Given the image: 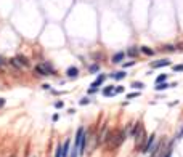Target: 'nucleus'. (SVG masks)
<instances>
[{"mask_svg": "<svg viewBox=\"0 0 183 157\" xmlns=\"http://www.w3.org/2000/svg\"><path fill=\"white\" fill-rule=\"evenodd\" d=\"M34 72L39 74V75H52L55 71H53L50 63H39V64H36V67H34Z\"/></svg>", "mask_w": 183, "mask_h": 157, "instance_id": "f257e3e1", "label": "nucleus"}, {"mask_svg": "<svg viewBox=\"0 0 183 157\" xmlns=\"http://www.w3.org/2000/svg\"><path fill=\"white\" fill-rule=\"evenodd\" d=\"M125 140H127V132H125V130H121V132H117L113 138H111L109 146H111V148H119V146H121Z\"/></svg>", "mask_w": 183, "mask_h": 157, "instance_id": "f03ea898", "label": "nucleus"}, {"mask_svg": "<svg viewBox=\"0 0 183 157\" xmlns=\"http://www.w3.org/2000/svg\"><path fill=\"white\" fill-rule=\"evenodd\" d=\"M85 128L84 127H79L77 132H76V140H74V146H72V152H77L79 154V148H80V140H82V135H84Z\"/></svg>", "mask_w": 183, "mask_h": 157, "instance_id": "7ed1b4c3", "label": "nucleus"}, {"mask_svg": "<svg viewBox=\"0 0 183 157\" xmlns=\"http://www.w3.org/2000/svg\"><path fill=\"white\" fill-rule=\"evenodd\" d=\"M154 141H156V135H149V138L146 140V143L141 146V149H140V152H149V151H153L154 149Z\"/></svg>", "mask_w": 183, "mask_h": 157, "instance_id": "20e7f679", "label": "nucleus"}, {"mask_svg": "<svg viewBox=\"0 0 183 157\" xmlns=\"http://www.w3.org/2000/svg\"><path fill=\"white\" fill-rule=\"evenodd\" d=\"M88 135H87V132H84V135H82V140H80V148H79V154L80 156H84L85 154V149H87V144H88Z\"/></svg>", "mask_w": 183, "mask_h": 157, "instance_id": "39448f33", "label": "nucleus"}, {"mask_svg": "<svg viewBox=\"0 0 183 157\" xmlns=\"http://www.w3.org/2000/svg\"><path fill=\"white\" fill-rule=\"evenodd\" d=\"M105 80H106V75H105V74H98V77L95 79L93 82H92V85H90V87L98 90V87H101V85L105 84Z\"/></svg>", "mask_w": 183, "mask_h": 157, "instance_id": "423d86ee", "label": "nucleus"}, {"mask_svg": "<svg viewBox=\"0 0 183 157\" xmlns=\"http://www.w3.org/2000/svg\"><path fill=\"white\" fill-rule=\"evenodd\" d=\"M125 58H127V53L125 51H117L113 56V63H114V64H121V63H124Z\"/></svg>", "mask_w": 183, "mask_h": 157, "instance_id": "0eeeda50", "label": "nucleus"}, {"mask_svg": "<svg viewBox=\"0 0 183 157\" xmlns=\"http://www.w3.org/2000/svg\"><path fill=\"white\" fill-rule=\"evenodd\" d=\"M177 82H172V84H167V82H161V84H156L154 90L156 92H162V90H167L169 87H177Z\"/></svg>", "mask_w": 183, "mask_h": 157, "instance_id": "6e6552de", "label": "nucleus"}, {"mask_svg": "<svg viewBox=\"0 0 183 157\" xmlns=\"http://www.w3.org/2000/svg\"><path fill=\"white\" fill-rule=\"evenodd\" d=\"M166 66H170V59H159V61H153L151 63V67H166Z\"/></svg>", "mask_w": 183, "mask_h": 157, "instance_id": "1a4fd4ad", "label": "nucleus"}, {"mask_svg": "<svg viewBox=\"0 0 183 157\" xmlns=\"http://www.w3.org/2000/svg\"><path fill=\"white\" fill-rule=\"evenodd\" d=\"M15 58L18 59V63L21 64V67H29V66H31V61H29L24 55H18V56H15Z\"/></svg>", "mask_w": 183, "mask_h": 157, "instance_id": "9d476101", "label": "nucleus"}, {"mask_svg": "<svg viewBox=\"0 0 183 157\" xmlns=\"http://www.w3.org/2000/svg\"><path fill=\"white\" fill-rule=\"evenodd\" d=\"M66 75L69 77V79H76V77L79 75V69L74 66V67H68V71H66Z\"/></svg>", "mask_w": 183, "mask_h": 157, "instance_id": "9b49d317", "label": "nucleus"}, {"mask_svg": "<svg viewBox=\"0 0 183 157\" xmlns=\"http://www.w3.org/2000/svg\"><path fill=\"white\" fill-rule=\"evenodd\" d=\"M101 93H103V96H113L114 95V85H106Z\"/></svg>", "mask_w": 183, "mask_h": 157, "instance_id": "f8f14e48", "label": "nucleus"}, {"mask_svg": "<svg viewBox=\"0 0 183 157\" xmlns=\"http://www.w3.org/2000/svg\"><path fill=\"white\" fill-rule=\"evenodd\" d=\"M111 79H114V80H122V79H125L127 77V72L125 71H119V72H116V74H111Z\"/></svg>", "mask_w": 183, "mask_h": 157, "instance_id": "ddd939ff", "label": "nucleus"}, {"mask_svg": "<svg viewBox=\"0 0 183 157\" xmlns=\"http://www.w3.org/2000/svg\"><path fill=\"white\" fill-rule=\"evenodd\" d=\"M125 53H127V56H130V58H137V56H138V50H137V47H130Z\"/></svg>", "mask_w": 183, "mask_h": 157, "instance_id": "4468645a", "label": "nucleus"}, {"mask_svg": "<svg viewBox=\"0 0 183 157\" xmlns=\"http://www.w3.org/2000/svg\"><path fill=\"white\" fill-rule=\"evenodd\" d=\"M141 53L143 55H146V56H153V55H154V50H151L149 47H141Z\"/></svg>", "mask_w": 183, "mask_h": 157, "instance_id": "2eb2a0df", "label": "nucleus"}, {"mask_svg": "<svg viewBox=\"0 0 183 157\" xmlns=\"http://www.w3.org/2000/svg\"><path fill=\"white\" fill-rule=\"evenodd\" d=\"M10 64H11L15 69H18V71H19V69H23V67H21V64L18 63V59H16V58H11V59H10Z\"/></svg>", "mask_w": 183, "mask_h": 157, "instance_id": "dca6fc26", "label": "nucleus"}, {"mask_svg": "<svg viewBox=\"0 0 183 157\" xmlns=\"http://www.w3.org/2000/svg\"><path fill=\"white\" fill-rule=\"evenodd\" d=\"M55 157H63V144H58L56 146V151H55Z\"/></svg>", "mask_w": 183, "mask_h": 157, "instance_id": "f3484780", "label": "nucleus"}, {"mask_svg": "<svg viewBox=\"0 0 183 157\" xmlns=\"http://www.w3.org/2000/svg\"><path fill=\"white\" fill-rule=\"evenodd\" d=\"M130 87H132L133 90H137V88H138V90H143V88H145V84H141V82H133Z\"/></svg>", "mask_w": 183, "mask_h": 157, "instance_id": "a211bd4d", "label": "nucleus"}, {"mask_svg": "<svg viewBox=\"0 0 183 157\" xmlns=\"http://www.w3.org/2000/svg\"><path fill=\"white\" fill-rule=\"evenodd\" d=\"M88 71H90V72H92V74H97L98 71H100V64H98V63H95V64H92V66H90V67H88Z\"/></svg>", "mask_w": 183, "mask_h": 157, "instance_id": "6ab92c4d", "label": "nucleus"}, {"mask_svg": "<svg viewBox=\"0 0 183 157\" xmlns=\"http://www.w3.org/2000/svg\"><path fill=\"white\" fill-rule=\"evenodd\" d=\"M166 80H167V74H161L156 79V84H161V82H166Z\"/></svg>", "mask_w": 183, "mask_h": 157, "instance_id": "aec40b11", "label": "nucleus"}, {"mask_svg": "<svg viewBox=\"0 0 183 157\" xmlns=\"http://www.w3.org/2000/svg\"><path fill=\"white\" fill-rule=\"evenodd\" d=\"M140 96V92H132L127 95V100H133V98H138Z\"/></svg>", "mask_w": 183, "mask_h": 157, "instance_id": "412c9836", "label": "nucleus"}, {"mask_svg": "<svg viewBox=\"0 0 183 157\" xmlns=\"http://www.w3.org/2000/svg\"><path fill=\"white\" fill-rule=\"evenodd\" d=\"M88 103H90V98H88V96L79 100V104H80V106H85V104H88Z\"/></svg>", "mask_w": 183, "mask_h": 157, "instance_id": "4be33fe9", "label": "nucleus"}, {"mask_svg": "<svg viewBox=\"0 0 183 157\" xmlns=\"http://www.w3.org/2000/svg\"><path fill=\"white\" fill-rule=\"evenodd\" d=\"M172 69H174V72H182V71H183V64H175Z\"/></svg>", "mask_w": 183, "mask_h": 157, "instance_id": "5701e85b", "label": "nucleus"}, {"mask_svg": "<svg viewBox=\"0 0 183 157\" xmlns=\"http://www.w3.org/2000/svg\"><path fill=\"white\" fill-rule=\"evenodd\" d=\"M164 50H166V51H175V47H174V45H166Z\"/></svg>", "mask_w": 183, "mask_h": 157, "instance_id": "b1692460", "label": "nucleus"}, {"mask_svg": "<svg viewBox=\"0 0 183 157\" xmlns=\"http://www.w3.org/2000/svg\"><path fill=\"white\" fill-rule=\"evenodd\" d=\"M135 63H137V61H127V63H124V67H130V66H133L135 64Z\"/></svg>", "mask_w": 183, "mask_h": 157, "instance_id": "393cba45", "label": "nucleus"}, {"mask_svg": "<svg viewBox=\"0 0 183 157\" xmlns=\"http://www.w3.org/2000/svg\"><path fill=\"white\" fill-rule=\"evenodd\" d=\"M124 92V87H116L114 88V95H117V93H122Z\"/></svg>", "mask_w": 183, "mask_h": 157, "instance_id": "a878e982", "label": "nucleus"}, {"mask_svg": "<svg viewBox=\"0 0 183 157\" xmlns=\"http://www.w3.org/2000/svg\"><path fill=\"white\" fill-rule=\"evenodd\" d=\"M63 106H64V103H63V101H56V103H55V108H56V109H61Z\"/></svg>", "mask_w": 183, "mask_h": 157, "instance_id": "bb28decb", "label": "nucleus"}, {"mask_svg": "<svg viewBox=\"0 0 183 157\" xmlns=\"http://www.w3.org/2000/svg\"><path fill=\"white\" fill-rule=\"evenodd\" d=\"M162 157H172V148H169V149H167V152L164 154Z\"/></svg>", "mask_w": 183, "mask_h": 157, "instance_id": "cd10ccee", "label": "nucleus"}, {"mask_svg": "<svg viewBox=\"0 0 183 157\" xmlns=\"http://www.w3.org/2000/svg\"><path fill=\"white\" fill-rule=\"evenodd\" d=\"M5 106V98H0V108H3Z\"/></svg>", "mask_w": 183, "mask_h": 157, "instance_id": "c85d7f7f", "label": "nucleus"}, {"mask_svg": "<svg viewBox=\"0 0 183 157\" xmlns=\"http://www.w3.org/2000/svg\"><path fill=\"white\" fill-rule=\"evenodd\" d=\"M52 119H53V122H56L58 119H60V116H58V114H53V117H52Z\"/></svg>", "mask_w": 183, "mask_h": 157, "instance_id": "c756f323", "label": "nucleus"}, {"mask_svg": "<svg viewBox=\"0 0 183 157\" xmlns=\"http://www.w3.org/2000/svg\"><path fill=\"white\" fill-rule=\"evenodd\" d=\"M42 88H44V90H50V85L48 84H44V85H42Z\"/></svg>", "mask_w": 183, "mask_h": 157, "instance_id": "7c9ffc66", "label": "nucleus"}, {"mask_svg": "<svg viewBox=\"0 0 183 157\" xmlns=\"http://www.w3.org/2000/svg\"><path fill=\"white\" fill-rule=\"evenodd\" d=\"M5 63H7V61H5V59H3V58L0 56V66H3V64H5Z\"/></svg>", "mask_w": 183, "mask_h": 157, "instance_id": "2f4dec72", "label": "nucleus"}, {"mask_svg": "<svg viewBox=\"0 0 183 157\" xmlns=\"http://www.w3.org/2000/svg\"><path fill=\"white\" fill-rule=\"evenodd\" d=\"M183 136V130H182V133H180V135H178V138H182Z\"/></svg>", "mask_w": 183, "mask_h": 157, "instance_id": "473e14b6", "label": "nucleus"}]
</instances>
